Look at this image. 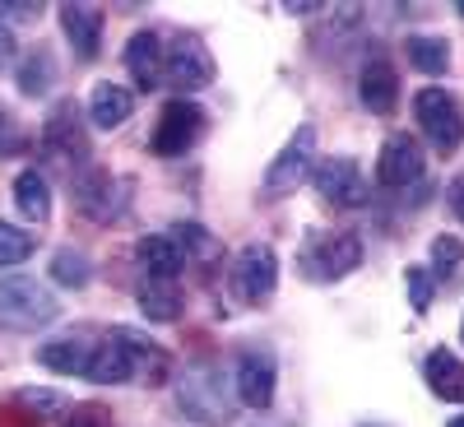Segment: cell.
I'll return each mask as SVG.
<instances>
[{
	"instance_id": "6da1fadb",
	"label": "cell",
	"mask_w": 464,
	"mask_h": 427,
	"mask_svg": "<svg viewBox=\"0 0 464 427\" xmlns=\"http://www.w3.org/2000/svg\"><path fill=\"white\" fill-rule=\"evenodd\" d=\"M227 385L232 381H223V367L200 358V363H190L186 376L177 381V404H181L186 418H196L205 427H227L232 422V400H237V395H227Z\"/></svg>"
},
{
	"instance_id": "7a4b0ae2",
	"label": "cell",
	"mask_w": 464,
	"mask_h": 427,
	"mask_svg": "<svg viewBox=\"0 0 464 427\" xmlns=\"http://www.w3.org/2000/svg\"><path fill=\"white\" fill-rule=\"evenodd\" d=\"M358 265H362V242L353 232H312L306 247L297 251V269L312 284H334L343 275H353Z\"/></svg>"
},
{
	"instance_id": "3957f363",
	"label": "cell",
	"mask_w": 464,
	"mask_h": 427,
	"mask_svg": "<svg viewBox=\"0 0 464 427\" xmlns=\"http://www.w3.org/2000/svg\"><path fill=\"white\" fill-rule=\"evenodd\" d=\"M61 316V306L52 297L47 284H37V279H0V330H37V325H52Z\"/></svg>"
},
{
	"instance_id": "277c9868",
	"label": "cell",
	"mask_w": 464,
	"mask_h": 427,
	"mask_svg": "<svg viewBox=\"0 0 464 427\" xmlns=\"http://www.w3.org/2000/svg\"><path fill=\"white\" fill-rule=\"evenodd\" d=\"M205 126H209V112H205L200 102L172 98V102L159 112V126H153V140H149V144H153V153H159V159H186V153L200 144Z\"/></svg>"
},
{
	"instance_id": "5b68a950",
	"label": "cell",
	"mask_w": 464,
	"mask_h": 427,
	"mask_svg": "<svg viewBox=\"0 0 464 427\" xmlns=\"http://www.w3.org/2000/svg\"><path fill=\"white\" fill-rule=\"evenodd\" d=\"M413 116H418V131L437 153H455L464 144V107L455 93L446 89H422L413 98Z\"/></svg>"
},
{
	"instance_id": "8992f818",
	"label": "cell",
	"mask_w": 464,
	"mask_h": 427,
	"mask_svg": "<svg viewBox=\"0 0 464 427\" xmlns=\"http://www.w3.org/2000/svg\"><path fill=\"white\" fill-rule=\"evenodd\" d=\"M316 172V126H297L293 140L275 153V163L265 168V196L284 200Z\"/></svg>"
},
{
	"instance_id": "52a82bcc",
	"label": "cell",
	"mask_w": 464,
	"mask_h": 427,
	"mask_svg": "<svg viewBox=\"0 0 464 427\" xmlns=\"http://www.w3.org/2000/svg\"><path fill=\"white\" fill-rule=\"evenodd\" d=\"M126 190H130L126 177H116L107 168H84L74 177V209L93 223H111L126 214Z\"/></svg>"
},
{
	"instance_id": "ba28073f",
	"label": "cell",
	"mask_w": 464,
	"mask_h": 427,
	"mask_svg": "<svg viewBox=\"0 0 464 427\" xmlns=\"http://www.w3.org/2000/svg\"><path fill=\"white\" fill-rule=\"evenodd\" d=\"M275 391H279V363L269 348H242L237 354V367H232V395L246 409H269L275 404Z\"/></svg>"
},
{
	"instance_id": "9c48e42d",
	"label": "cell",
	"mask_w": 464,
	"mask_h": 427,
	"mask_svg": "<svg viewBox=\"0 0 464 427\" xmlns=\"http://www.w3.org/2000/svg\"><path fill=\"white\" fill-rule=\"evenodd\" d=\"M163 84H172L181 98L200 93L214 84V56L200 37H177V43L163 52Z\"/></svg>"
},
{
	"instance_id": "30bf717a",
	"label": "cell",
	"mask_w": 464,
	"mask_h": 427,
	"mask_svg": "<svg viewBox=\"0 0 464 427\" xmlns=\"http://www.w3.org/2000/svg\"><path fill=\"white\" fill-rule=\"evenodd\" d=\"M43 159L56 163V168H70L89 159V140H84V126H80V112L74 102H56L47 126H43Z\"/></svg>"
},
{
	"instance_id": "8fae6325",
	"label": "cell",
	"mask_w": 464,
	"mask_h": 427,
	"mask_svg": "<svg viewBox=\"0 0 464 427\" xmlns=\"http://www.w3.org/2000/svg\"><path fill=\"white\" fill-rule=\"evenodd\" d=\"M312 186H316L321 200H330L339 209L367 205V177H362L358 159H348V153H339V159H321L316 172H312Z\"/></svg>"
},
{
	"instance_id": "7c38bea8",
	"label": "cell",
	"mask_w": 464,
	"mask_h": 427,
	"mask_svg": "<svg viewBox=\"0 0 464 427\" xmlns=\"http://www.w3.org/2000/svg\"><path fill=\"white\" fill-rule=\"evenodd\" d=\"M232 284L246 302H265L269 293L279 288V256L269 242H246L232 260Z\"/></svg>"
},
{
	"instance_id": "4fadbf2b",
	"label": "cell",
	"mask_w": 464,
	"mask_h": 427,
	"mask_svg": "<svg viewBox=\"0 0 464 427\" xmlns=\"http://www.w3.org/2000/svg\"><path fill=\"white\" fill-rule=\"evenodd\" d=\"M422 168H428V159H422V144L400 131L381 144V159H376V181L381 186H391V190H404L413 181H422Z\"/></svg>"
},
{
	"instance_id": "5bb4252c",
	"label": "cell",
	"mask_w": 464,
	"mask_h": 427,
	"mask_svg": "<svg viewBox=\"0 0 464 427\" xmlns=\"http://www.w3.org/2000/svg\"><path fill=\"white\" fill-rule=\"evenodd\" d=\"M93 335L89 330H70V335H56L47 344H37V363L56 376H84L89 372V358H93Z\"/></svg>"
},
{
	"instance_id": "9a60e30c",
	"label": "cell",
	"mask_w": 464,
	"mask_h": 427,
	"mask_svg": "<svg viewBox=\"0 0 464 427\" xmlns=\"http://www.w3.org/2000/svg\"><path fill=\"white\" fill-rule=\"evenodd\" d=\"M102 28H107V15L98 5H61V33L70 37V47L80 61H98Z\"/></svg>"
},
{
	"instance_id": "2e32d148",
	"label": "cell",
	"mask_w": 464,
	"mask_h": 427,
	"mask_svg": "<svg viewBox=\"0 0 464 427\" xmlns=\"http://www.w3.org/2000/svg\"><path fill=\"white\" fill-rule=\"evenodd\" d=\"M111 335L121 339L126 354H130V381H144V385H163V381H168L172 363H168V354H163V348L153 344L149 335H140V330H130V325H116Z\"/></svg>"
},
{
	"instance_id": "e0dca14e",
	"label": "cell",
	"mask_w": 464,
	"mask_h": 427,
	"mask_svg": "<svg viewBox=\"0 0 464 427\" xmlns=\"http://www.w3.org/2000/svg\"><path fill=\"white\" fill-rule=\"evenodd\" d=\"M358 93H362V107H372L376 116H391L400 107V74L385 56H372L358 74Z\"/></svg>"
},
{
	"instance_id": "ac0fdd59",
	"label": "cell",
	"mask_w": 464,
	"mask_h": 427,
	"mask_svg": "<svg viewBox=\"0 0 464 427\" xmlns=\"http://www.w3.org/2000/svg\"><path fill=\"white\" fill-rule=\"evenodd\" d=\"M163 37L159 33H135L130 43H126V70H130V80L149 93V89H159L163 84Z\"/></svg>"
},
{
	"instance_id": "d6986e66",
	"label": "cell",
	"mask_w": 464,
	"mask_h": 427,
	"mask_svg": "<svg viewBox=\"0 0 464 427\" xmlns=\"http://www.w3.org/2000/svg\"><path fill=\"white\" fill-rule=\"evenodd\" d=\"M130 112H135V93L126 84H111V80L93 84V93H89V121L98 131H121L130 121Z\"/></svg>"
},
{
	"instance_id": "ffe728a7",
	"label": "cell",
	"mask_w": 464,
	"mask_h": 427,
	"mask_svg": "<svg viewBox=\"0 0 464 427\" xmlns=\"http://www.w3.org/2000/svg\"><path fill=\"white\" fill-rule=\"evenodd\" d=\"M135 260H140V269L149 279H163V284H177V275L186 269V260H181V251H177V242L168 238V232H149V238H140L135 242Z\"/></svg>"
},
{
	"instance_id": "44dd1931",
	"label": "cell",
	"mask_w": 464,
	"mask_h": 427,
	"mask_svg": "<svg viewBox=\"0 0 464 427\" xmlns=\"http://www.w3.org/2000/svg\"><path fill=\"white\" fill-rule=\"evenodd\" d=\"M422 376H428V391L446 404H464V363L450 354V348H432L428 363H422Z\"/></svg>"
},
{
	"instance_id": "7402d4cb",
	"label": "cell",
	"mask_w": 464,
	"mask_h": 427,
	"mask_svg": "<svg viewBox=\"0 0 464 427\" xmlns=\"http://www.w3.org/2000/svg\"><path fill=\"white\" fill-rule=\"evenodd\" d=\"M84 381H93V385H121V381H130V354H126V344L116 339V335H107L93 348Z\"/></svg>"
},
{
	"instance_id": "603a6c76",
	"label": "cell",
	"mask_w": 464,
	"mask_h": 427,
	"mask_svg": "<svg viewBox=\"0 0 464 427\" xmlns=\"http://www.w3.org/2000/svg\"><path fill=\"white\" fill-rule=\"evenodd\" d=\"M14 205H19V214L28 223H47L52 218V186H47V177L37 168H24L14 177Z\"/></svg>"
},
{
	"instance_id": "cb8c5ba5",
	"label": "cell",
	"mask_w": 464,
	"mask_h": 427,
	"mask_svg": "<svg viewBox=\"0 0 464 427\" xmlns=\"http://www.w3.org/2000/svg\"><path fill=\"white\" fill-rule=\"evenodd\" d=\"M19 93L24 98H47L52 93V84H56V61H52V52L47 47H33L24 61H19Z\"/></svg>"
},
{
	"instance_id": "d4e9b609",
	"label": "cell",
	"mask_w": 464,
	"mask_h": 427,
	"mask_svg": "<svg viewBox=\"0 0 464 427\" xmlns=\"http://www.w3.org/2000/svg\"><path fill=\"white\" fill-rule=\"evenodd\" d=\"M404 52H409V61L422 74H432V80L450 70V43H446V37H437V33H409Z\"/></svg>"
},
{
	"instance_id": "484cf974",
	"label": "cell",
	"mask_w": 464,
	"mask_h": 427,
	"mask_svg": "<svg viewBox=\"0 0 464 427\" xmlns=\"http://www.w3.org/2000/svg\"><path fill=\"white\" fill-rule=\"evenodd\" d=\"M135 302L149 321H177L181 316V293H177V284H163V279H144Z\"/></svg>"
},
{
	"instance_id": "4316f807",
	"label": "cell",
	"mask_w": 464,
	"mask_h": 427,
	"mask_svg": "<svg viewBox=\"0 0 464 427\" xmlns=\"http://www.w3.org/2000/svg\"><path fill=\"white\" fill-rule=\"evenodd\" d=\"M168 238L177 242V251H181V260L190 265V260H218V242H214V232H205L200 223H172L168 228Z\"/></svg>"
},
{
	"instance_id": "83f0119b",
	"label": "cell",
	"mask_w": 464,
	"mask_h": 427,
	"mask_svg": "<svg viewBox=\"0 0 464 427\" xmlns=\"http://www.w3.org/2000/svg\"><path fill=\"white\" fill-rule=\"evenodd\" d=\"M89 279H93V265H89L84 251L61 247L52 256V284H61V288H89Z\"/></svg>"
},
{
	"instance_id": "f1b7e54d",
	"label": "cell",
	"mask_w": 464,
	"mask_h": 427,
	"mask_svg": "<svg viewBox=\"0 0 464 427\" xmlns=\"http://www.w3.org/2000/svg\"><path fill=\"white\" fill-rule=\"evenodd\" d=\"M33 251H37V238H33V232H24L19 223H5V218H0V269L24 265Z\"/></svg>"
},
{
	"instance_id": "f546056e",
	"label": "cell",
	"mask_w": 464,
	"mask_h": 427,
	"mask_svg": "<svg viewBox=\"0 0 464 427\" xmlns=\"http://www.w3.org/2000/svg\"><path fill=\"white\" fill-rule=\"evenodd\" d=\"M404 288H409V306L418 316H428L432 312V297H437V275L428 265H409L404 269Z\"/></svg>"
},
{
	"instance_id": "4dcf8cb0",
	"label": "cell",
	"mask_w": 464,
	"mask_h": 427,
	"mask_svg": "<svg viewBox=\"0 0 464 427\" xmlns=\"http://www.w3.org/2000/svg\"><path fill=\"white\" fill-rule=\"evenodd\" d=\"M14 404H19L24 413H33V418H56V413H65V400H61L56 391H19Z\"/></svg>"
},
{
	"instance_id": "1f68e13d",
	"label": "cell",
	"mask_w": 464,
	"mask_h": 427,
	"mask_svg": "<svg viewBox=\"0 0 464 427\" xmlns=\"http://www.w3.org/2000/svg\"><path fill=\"white\" fill-rule=\"evenodd\" d=\"M61 427H116V422H111V413L102 404H74Z\"/></svg>"
},
{
	"instance_id": "d6a6232c",
	"label": "cell",
	"mask_w": 464,
	"mask_h": 427,
	"mask_svg": "<svg viewBox=\"0 0 464 427\" xmlns=\"http://www.w3.org/2000/svg\"><path fill=\"white\" fill-rule=\"evenodd\" d=\"M19 149H24V131L14 121V112L0 102V159H10V153H19Z\"/></svg>"
},
{
	"instance_id": "836d02e7",
	"label": "cell",
	"mask_w": 464,
	"mask_h": 427,
	"mask_svg": "<svg viewBox=\"0 0 464 427\" xmlns=\"http://www.w3.org/2000/svg\"><path fill=\"white\" fill-rule=\"evenodd\" d=\"M459 260H464V242H459V238H437V242H432V265H437V269H446V275H450Z\"/></svg>"
},
{
	"instance_id": "e575fe53",
	"label": "cell",
	"mask_w": 464,
	"mask_h": 427,
	"mask_svg": "<svg viewBox=\"0 0 464 427\" xmlns=\"http://www.w3.org/2000/svg\"><path fill=\"white\" fill-rule=\"evenodd\" d=\"M37 15H43V5H33V0H5L0 5V19H14V24H33Z\"/></svg>"
},
{
	"instance_id": "d590c367",
	"label": "cell",
	"mask_w": 464,
	"mask_h": 427,
	"mask_svg": "<svg viewBox=\"0 0 464 427\" xmlns=\"http://www.w3.org/2000/svg\"><path fill=\"white\" fill-rule=\"evenodd\" d=\"M446 205H450V214L464 223V172H459V177L446 186Z\"/></svg>"
},
{
	"instance_id": "8d00e7d4",
	"label": "cell",
	"mask_w": 464,
	"mask_h": 427,
	"mask_svg": "<svg viewBox=\"0 0 464 427\" xmlns=\"http://www.w3.org/2000/svg\"><path fill=\"white\" fill-rule=\"evenodd\" d=\"M14 47H19V43H14V33L0 24V70H10V65H14Z\"/></svg>"
},
{
	"instance_id": "74e56055",
	"label": "cell",
	"mask_w": 464,
	"mask_h": 427,
	"mask_svg": "<svg viewBox=\"0 0 464 427\" xmlns=\"http://www.w3.org/2000/svg\"><path fill=\"white\" fill-rule=\"evenodd\" d=\"M446 427H464V413H459V418H450V422H446Z\"/></svg>"
},
{
	"instance_id": "f35d334b",
	"label": "cell",
	"mask_w": 464,
	"mask_h": 427,
	"mask_svg": "<svg viewBox=\"0 0 464 427\" xmlns=\"http://www.w3.org/2000/svg\"><path fill=\"white\" fill-rule=\"evenodd\" d=\"M455 10H459V15H464V0H459V5H455Z\"/></svg>"
},
{
	"instance_id": "ab89813d",
	"label": "cell",
	"mask_w": 464,
	"mask_h": 427,
	"mask_svg": "<svg viewBox=\"0 0 464 427\" xmlns=\"http://www.w3.org/2000/svg\"><path fill=\"white\" fill-rule=\"evenodd\" d=\"M459 339H464V321H459Z\"/></svg>"
}]
</instances>
